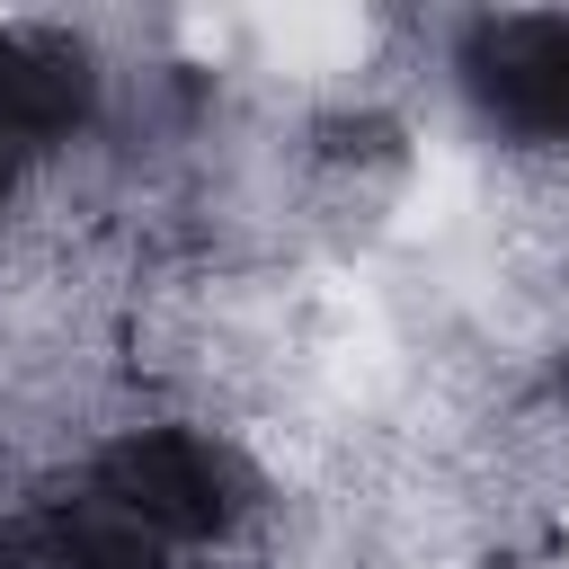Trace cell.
I'll list each match as a JSON object with an SVG mask.
<instances>
[{
    "instance_id": "obj_1",
    "label": "cell",
    "mask_w": 569,
    "mask_h": 569,
    "mask_svg": "<svg viewBox=\"0 0 569 569\" xmlns=\"http://www.w3.org/2000/svg\"><path fill=\"white\" fill-rule=\"evenodd\" d=\"M98 498L116 516H133L160 542H213L231 525V471L204 436L178 427H124L98 453Z\"/></svg>"
},
{
    "instance_id": "obj_2",
    "label": "cell",
    "mask_w": 569,
    "mask_h": 569,
    "mask_svg": "<svg viewBox=\"0 0 569 569\" xmlns=\"http://www.w3.org/2000/svg\"><path fill=\"white\" fill-rule=\"evenodd\" d=\"M471 98L542 142H569V18H480L462 44Z\"/></svg>"
},
{
    "instance_id": "obj_3",
    "label": "cell",
    "mask_w": 569,
    "mask_h": 569,
    "mask_svg": "<svg viewBox=\"0 0 569 569\" xmlns=\"http://www.w3.org/2000/svg\"><path fill=\"white\" fill-rule=\"evenodd\" d=\"M98 107V71L71 36H44V27H9L0 36V133L18 151H44V142H71Z\"/></svg>"
},
{
    "instance_id": "obj_4",
    "label": "cell",
    "mask_w": 569,
    "mask_h": 569,
    "mask_svg": "<svg viewBox=\"0 0 569 569\" xmlns=\"http://www.w3.org/2000/svg\"><path fill=\"white\" fill-rule=\"evenodd\" d=\"M18 569H169V560L160 533H142L107 498H62L18 525Z\"/></svg>"
}]
</instances>
